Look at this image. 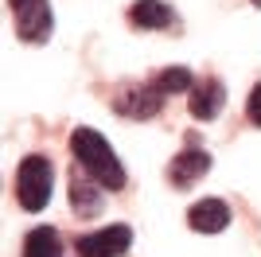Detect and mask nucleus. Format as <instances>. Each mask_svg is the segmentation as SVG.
Listing matches in <instances>:
<instances>
[{"mask_svg": "<svg viewBox=\"0 0 261 257\" xmlns=\"http://www.w3.org/2000/svg\"><path fill=\"white\" fill-rule=\"evenodd\" d=\"M207 171H211V156L203 148H184L172 164H168V179H172L175 187H191V183H199Z\"/></svg>", "mask_w": 261, "mask_h": 257, "instance_id": "423d86ee", "label": "nucleus"}, {"mask_svg": "<svg viewBox=\"0 0 261 257\" xmlns=\"http://www.w3.org/2000/svg\"><path fill=\"white\" fill-rule=\"evenodd\" d=\"M156 86H160L164 94H179V90H195V78H191V70L187 66H168L164 74L152 78Z\"/></svg>", "mask_w": 261, "mask_h": 257, "instance_id": "f8f14e48", "label": "nucleus"}, {"mask_svg": "<svg viewBox=\"0 0 261 257\" xmlns=\"http://www.w3.org/2000/svg\"><path fill=\"white\" fill-rule=\"evenodd\" d=\"M12 20H16V32H20L23 43H47L55 28L51 4L47 0H8Z\"/></svg>", "mask_w": 261, "mask_h": 257, "instance_id": "7ed1b4c3", "label": "nucleus"}, {"mask_svg": "<svg viewBox=\"0 0 261 257\" xmlns=\"http://www.w3.org/2000/svg\"><path fill=\"white\" fill-rule=\"evenodd\" d=\"M222 101H226V90H222L218 78H203V82H195V90H191V113H195L199 121L218 117Z\"/></svg>", "mask_w": 261, "mask_h": 257, "instance_id": "1a4fd4ad", "label": "nucleus"}, {"mask_svg": "<svg viewBox=\"0 0 261 257\" xmlns=\"http://www.w3.org/2000/svg\"><path fill=\"white\" fill-rule=\"evenodd\" d=\"M129 20L137 23V28H172L175 12H172V4H164V0H137L129 8Z\"/></svg>", "mask_w": 261, "mask_h": 257, "instance_id": "9d476101", "label": "nucleus"}, {"mask_svg": "<svg viewBox=\"0 0 261 257\" xmlns=\"http://www.w3.org/2000/svg\"><path fill=\"white\" fill-rule=\"evenodd\" d=\"M70 207H74V214H82V218H94V214H101V207H106L98 183L86 179L82 168L70 171Z\"/></svg>", "mask_w": 261, "mask_h": 257, "instance_id": "6e6552de", "label": "nucleus"}, {"mask_svg": "<svg viewBox=\"0 0 261 257\" xmlns=\"http://www.w3.org/2000/svg\"><path fill=\"white\" fill-rule=\"evenodd\" d=\"M253 4H257V8H261V0H253Z\"/></svg>", "mask_w": 261, "mask_h": 257, "instance_id": "4468645a", "label": "nucleus"}, {"mask_svg": "<svg viewBox=\"0 0 261 257\" xmlns=\"http://www.w3.org/2000/svg\"><path fill=\"white\" fill-rule=\"evenodd\" d=\"M246 113H250V121H253V125H261V86H253L250 101H246Z\"/></svg>", "mask_w": 261, "mask_h": 257, "instance_id": "ddd939ff", "label": "nucleus"}, {"mask_svg": "<svg viewBox=\"0 0 261 257\" xmlns=\"http://www.w3.org/2000/svg\"><path fill=\"white\" fill-rule=\"evenodd\" d=\"M160 106H164V90H160L156 82L129 86V90L117 97V113H125V117H137V121L156 117V113H160Z\"/></svg>", "mask_w": 261, "mask_h": 257, "instance_id": "39448f33", "label": "nucleus"}, {"mask_svg": "<svg viewBox=\"0 0 261 257\" xmlns=\"http://www.w3.org/2000/svg\"><path fill=\"white\" fill-rule=\"evenodd\" d=\"M59 253H63V238L51 226H35L23 238V257H59Z\"/></svg>", "mask_w": 261, "mask_h": 257, "instance_id": "9b49d317", "label": "nucleus"}, {"mask_svg": "<svg viewBox=\"0 0 261 257\" xmlns=\"http://www.w3.org/2000/svg\"><path fill=\"white\" fill-rule=\"evenodd\" d=\"M129 246H133V230L129 226H106V230L82 234L74 242V249L82 257H121Z\"/></svg>", "mask_w": 261, "mask_h": 257, "instance_id": "20e7f679", "label": "nucleus"}, {"mask_svg": "<svg viewBox=\"0 0 261 257\" xmlns=\"http://www.w3.org/2000/svg\"><path fill=\"white\" fill-rule=\"evenodd\" d=\"M187 226L199 230V234H218V230L230 226V207L222 199H203L187 211Z\"/></svg>", "mask_w": 261, "mask_h": 257, "instance_id": "0eeeda50", "label": "nucleus"}, {"mask_svg": "<svg viewBox=\"0 0 261 257\" xmlns=\"http://www.w3.org/2000/svg\"><path fill=\"white\" fill-rule=\"evenodd\" d=\"M55 187V168L47 156H28L16 171V195H20L23 211H43Z\"/></svg>", "mask_w": 261, "mask_h": 257, "instance_id": "f03ea898", "label": "nucleus"}, {"mask_svg": "<svg viewBox=\"0 0 261 257\" xmlns=\"http://www.w3.org/2000/svg\"><path fill=\"white\" fill-rule=\"evenodd\" d=\"M70 152H74L78 168L90 171L94 183H101L109 191H121V187H125V168H121V160L113 156V148H109V140L101 137V133H94V128H74V133H70Z\"/></svg>", "mask_w": 261, "mask_h": 257, "instance_id": "f257e3e1", "label": "nucleus"}]
</instances>
